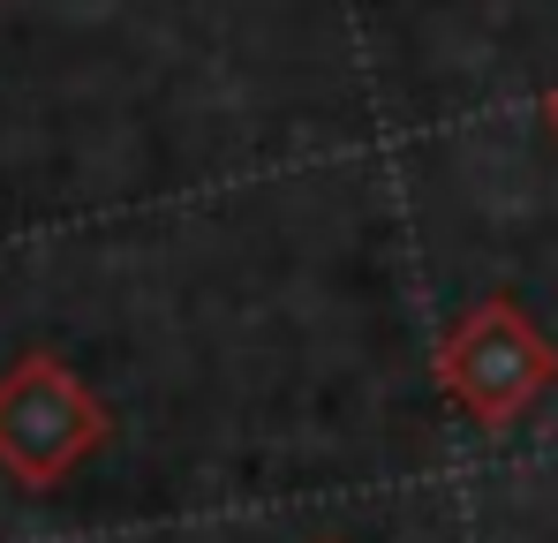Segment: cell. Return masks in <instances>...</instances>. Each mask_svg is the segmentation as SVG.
<instances>
[{"instance_id":"1","label":"cell","mask_w":558,"mask_h":543,"mask_svg":"<svg viewBox=\"0 0 558 543\" xmlns=\"http://www.w3.org/2000/svg\"><path fill=\"white\" fill-rule=\"evenodd\" d=\"M551 377H558V348L529 325V310L513 294L475 302L461 325L438 340V385L483 431L521 423L536 408V393H551Z\"/></svg>"},{"instance_id":"2","label":"cell","mask_w":558,"mask_h":543,"mask_svg":"<svg viewBox=\"0 0 558 543\" xmlns=\"http://www.w3.org/2000/svg\"><path fill=\"white\" fill-rule=\"evenodd\" d=\"M106 438V408L92 385L53 355H23L0 377V468L31 491H53Z\"/></svg>"},{"instance_id":"3","label":"cell","mask_w":558,"mask_h":543,"mask_svg":"<svg viewBox=\"0 0 558 543\" xmlns=\"http://www.w3.org/2000/svg\"><path fill=\"white\" fill-rule=\"evenodd\" d=\"M544 121H551V136H558V90H551V98H544Z\"/></svg>"}]
</instances>
